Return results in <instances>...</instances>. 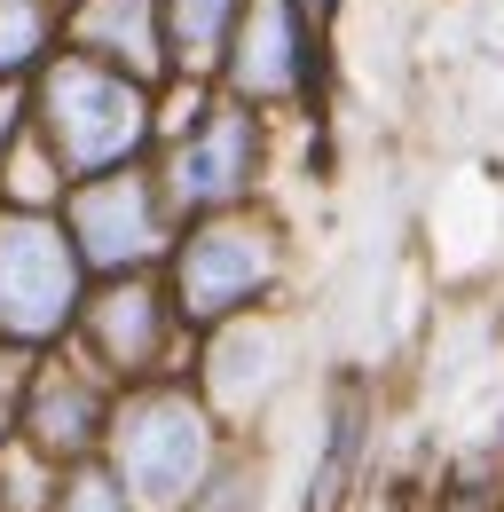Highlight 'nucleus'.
<instances>
[{"instance_id": "obj_1", "label": "nucleus", "mask_w": 504, "mask_h": 512, "mask_svg": "<svg viewBox=\"0 0 504 512\" xmlns=\"http://www.w3.org/2000/svg\"><path fill=\"white\" fill-rule=\"evenodd\" d=\"M24 119L56 150V166L79 182V174L134 166L142 142L158 134V103H150V79L103 64V56L63 48V56L40 64V87H32V111H24Z\"/></svg>"}, {"instance_id": "obj_2", "label": "nucleus", "mask_w": 504, "mask_h": 512, "mask_svg": "<svg viewBox=\"0 0 504 512\" xmlns=\"http://www.w3.org/2000/svg\"><path fill=\"white\" fill-rule=\"evenodd\" d=\"M79 245L56 213L8 205L0 213V331L8 339H56L79 316Z\"/></svg>"}, {"instance_id": "obj_3", "label": "nucleus", "mask_w": 504, "mask_h": 512, "mask_svg": "<svg viewBox=\"0 0 504 512\" xmlns=\"http://www.w3.org/2000/svg\"><path fill=\"white\" fill-rule=\"evenodd\" d=\"M268 276H276V229L237 213V205H221V213H205L189 229V245L174 253V308L189 323H221L237 308H252L268 292Z\"/></svg>"}, {"instance_id": "obj_4", "label": "nucleus", "mask_w": 504, "mask_h": 512, "mask_svg": "<svg viewBox=\"0 0 504 512\" xmlns=\"http://www.w3.org/2000/svg\"><path fill=\"white\" fill-rule=\"evenodd\" d=\"M111 465H119L126 497L150 512L182 505L205 481V418L189 394H134L111 418Z\"/></svg>"}, {"instance_id": "obj_5", "label": "nucleus", "mask_w": 504, "mask_h": 512, "mask_svg": "<svg viewBox=\"0 0 504 512\" xmlns=\"http://www.w3.org/2000/svg\"><path fill=\"white\" fill-rule=\"evenodd\" d=\"M166 190L150 182V174H134V166H111V174H79L71 190H63V229H71V245L87 268H142V260L166 253Z\"/></svg>"}, {"instance_id": "obj_6", "label": "nucleus", "mask_w": 504, "mask_h": 512, "mask_svg": "<svg viewBox=\"0 0 504 512\" xmlns=\"http://www.w3.org/2000/svg\"><path fill=\"white\" fill-rule=\"evenodd\" d=\"M252 166H260V111L252 103H197L166 150L158 190L174 213H221L252 190Z\"/></svg>"}, {"instance_id": "obj_7", "label": "nucleus", "mask_w": 504, "mask_h": 512, "mask_svg": "<svg viewBox=\"0 0 504 512\" xmlns=\"http://www.w3.org/2000/svg\"><path fill=\"white\" fill-rule=\"evenodd\" d=\"M229 95L268 111V103H300L315 79V24L300 0H245L237 8V32H229V56H221Z\"/></svg>"}, {"instance_id": "obj_8", "label": "nucleus", "mask_w": 504, "mask_h": 512, "mask_svg": "<svg viewBox=\"0 0 504 512\" xmlns=\"http://www.w3.org/2000/svg\"><path fill=\"white\" fill-rule=\"evenodd\" d=\"M63 40L134 79H166V0H63Z\"/></svg>"}, {"instance_id": "obj_9", "label": "nucleus", "mask_w": 504, "mask_h": 512, "mask_svg": "<svg viewBox=\"0 0 504 512\" xmlns=\"http://www.w3.org/2000/svg\"><path fill=\"white\" fill-rule=\"evenodd\" d=\"M87 323H95V347H103L119 371L158 363V347H166V316H158V292H150V284H119V292H103Z\"/></svg>"}, {"instance_id": "obj_10", "label": "nucleus", "mask_w": 504, "mask_h": 512, "mask_svg": "<svg viewBox=\"0 0 504 512\" xmlns=\"http://www.w3.org/2000/svg\"><path fill=\"white\" fill-rule=\"evenodd\" d=\"M237 8H245V0H166V71L213 79L221 56H229Z\"/></svg>"}, {"instance_id": "obj_11", "label": "nucleus", "mask_w": 504, "mask_h": 512, "mask_svg": "<svg viewBox=\"0 0 504 512\" xmlns=\"http://www.w3.org/2000/svg\"><path fill=\"white\" fill-rule=\"evenodd\" d=\"M56 24H63L56 0H0V87H16L24 71L48 64Z\"/></svg>"}, {"instance_id": "obj_12", "label": "nucleus", "mask_w": 504, "mask_h": 512, "mask_svg": "<svg viewBox=\"0 0 504 512\" xmlns=\"http://www.w3.org/2000/svg\"><path fill=\"white\" fill-rule=\"evenodd\" d=\"M32 426H40V442H48V449H79L87 434H95V394L48 379V386H40V402H32Z\"/></svg>"}, {"instance_id": "obj_13", "label": "nucleus", "mask_w": 504, "mask_h": 512, "mask_svg": "<svg viewBox=\"0 0 504 512\" xmlns=\"http://www.w3.org/2000/svg\"><path fill=\"white\" fill-rule=\"evenodd\" d=\"M268 339L260 331H237V339H221V363H213V386L229 394V402H245V394H260L268 386Z\"/></svg>"}, {"instance_id": "obj_14", "label": "nucleus", "mask_w": 504, "mask_h": 512, "mask_svg": "<svg viewBox=\"0 0 504 512\" xmlns=\"http://www.w3.org/2000/svg\"><path fill=\"white\" fill-rule=\"evenodd\" d=\"M63 512H134V505H126V481H111V473H79L71 497H63Z\"/></svg>"}, {"instance_id": "obj_15", "label": "nucleus", "mask_w": 504, "mask_h": 512, "mask_svg": "<svg viewBox=\"0 0 504 512\" xmlns=\"http://www.w3.org/2000/svg\"><path fill=\"white\" fill-rule=\"evenodd\" d=\"M300 8H308V24H331V8H339V0H300Z\"/></svg>"}]
</instances>
